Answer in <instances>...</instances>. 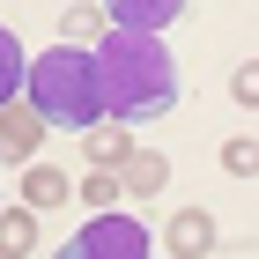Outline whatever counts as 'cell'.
<instances>
[{"label":"cell","instance_id":"1","mask_svg":"<svg viewBox=\"0 0 259 259\" xmlns=\"http://www.w3.org/2000/svg\"><path fill=\"white\" fill-rule=\"evenodd\" d=\"M89 60H97V111L104 119L141 126V119H163L178 104V60L148 30H104L89 45Z\"/></svg>","mask_w":259,"mask_h":259},{"label":"cell","instance_id":"2","mask_svg":"<svg viewBox=\"0 0 259 259\" xmlns=\"http://www.w3.org/2000/svg\"><path fill=\"white\" fill-rule=\"evenodd\" d=\"M30 104H37L45 126H97V60H89V45H52L45 60H30L22 74Z\"/></svg>","mask_w":259,"mask_h":259},{"label":"cell","instance_id":"3","mask_svg":"<svg viewBox=\"0 0 259 259\" xmlns=\"http://www.w3.org/2000/svg\"><path fill=\"white\" fill-rule=\"evenodd\" d=\"M148 244H156V237H148L134 215L97 207V215H89V230H81V237H67V259H141Z\"/></svg>","mask_w":259,"mask_h":259},{"label":"cell","instance_id":"4","mask_svg":"<svg viewBox=\"0 0 259 259\" xmlns=\"http://www.w3.org/2000/svg\"><path fill=\"white\" fill-rule=\"evenodd\" d=\"M37 141H45L37 104H30V97H8V104H0V156H8V163H30Z\"/></svg>","mask_w":259,"mask_h":259},{"label":"cell","instance_id":"5","mask_svg":"<svg viewBox=\"0 0 259 259\" xmlns=\"http://www.w3.org/2000/svg\"><path fill=\"white\" fill-rule=\"evenodd\" d=\"M81 156H89V170H119V163L134 156V126H119V119L81 126Z\"/></svg>","mask_w":259,"mask_h":259},{"label":"cell","instance_id":"6","mask_svg":"<svg viewBox=\"0 0 259 259\" xmlns=\"http://www.w3.org/2000/svg\"><path fill=\"white\" fill-rule=\"evenodd\" d=\"M104 15H111V30H148L156 37L163 22L185 15V0H104Z\"/></svg>","mask_w":259,"mask_h":259},{"label":"cell","instance_id":"7","mask_svg":"<svg viewBox=\"0 0 259 259\" xmlns=\"http://www.w3.org/2000/svg\"><path fill=\"white\" fill-rule=\"evenodd\" d=\"M163 244H170V252H185V259L215 252V215H207V207H178V215H170V230H163Z\"/></svg>","mask_w":259,"mask_h":259},{"label":"cell","instance_id":"8","mask_svg":"<svg viewBox=\"0 0 259 259\" xmlns=\"http://www.w3.org/2000/svg\"><path fill=\"white\" fill-rule=\"evenodd\" d=\"M67 200H74V185H67L52 163H30V170H22V207L52 215V207H67Z\"/></svg>","mask_w":259,"mask_h":259},{"label":"cell","instance_id":"9","mask_svg":"<svg viewBox=\"0 0 259 259\" xmlns=\"http://www.w3.org/2000/svg\"><path fill=\"white\" fill-rule=\"evenodd\" d=\"M163 178H170V163H163L156 148H134V156L119 163V185H126V193H163Z\"/></svg>","mask_w":259,"mask_h":259},{"label":"cell","instance_id":"10","mask_svg":"<svg viewBox=\"0 0 259 259\" xmlns=\"http://www.w3.org/2000/svg\"><path fill=\"white\" fill-rule=\"evenodd\" d=\"M0 252L8 259L37 252V207H0Z\"/></svg>","mask_w":259,"mask_h":259},{"label":"cell","instance_id":"11","mask_svg":"<svg viewBox=\"0 0 259 259\" xmlns=\"http://www.w3.org/2000/svg\"><path fill=\"white\" fill-rule=\"evenodd\" d=\"M22 74H30V60H22L15 30H0V104H8V97H22Z\"/></svg>","mask_w":259,"mask_h":259},{"label":"cell","instance_id":"12","mask_svg":"<svg viewBox=\"0 0 259 259\" xmlns=\"http://www.w3.org/2000/svg\"><path fill=\"white\" fill-rule=\"evenodd\" d=\"M104 30H111V15H104V8H74V15H67V37H74V45H97Z\"/></svg>","mask_w":259,"mask_h":259},{"label":"cell","instance_id":"13","mask_svg":"<svg viewBox=\"0 0 259 259\" xmlns=\"http://www.w3.org/2000/svg\"><path fill=\"white\" fill-rule=\"evenodd\" d=\"M81 200H89V207H111V200H119V170H97V178H81Z\"/></svg>","mask_w":259,"mask_h":259},{"label":"cell","instance_id":"14","mask_svg":"<svg viewBox=\"0 0 259 259\" xmlns=\"http://www.w3.org/2000/svg\"><path fill=\"white\" fill-rule=\"evenodd\" d=\"M222 163H230V170H237V178H244V170H252V163H259L252 134H237V141H230V148H222Z\"/></svg>","mask_w":259,"mask_h":259}]
</instances>
